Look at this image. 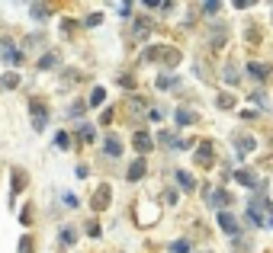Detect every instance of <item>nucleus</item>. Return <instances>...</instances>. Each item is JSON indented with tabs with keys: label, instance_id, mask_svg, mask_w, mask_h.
Segmentation results:
<instances>
[{
	"label": "nucleus",
	"instance_id": "1",
	"mask_svg": "<svg viewBox=\"0 0 273 253\" xmlns=\"http://www.w3.org/2000/svg\"><path fill=\"white\" fill-rule=\"evenodd\" d=\"M206 193V205L209 208H218V211H228V205H231V196L225 193V189H203Z\"/></svg>",
	"mask_w": 273,
	"mask_h": 253
},
{
	"label": "nucleus",
	"instance_id": "2",
	"mask_svg": "<svg viewBox=\"0 0 273 253\" xmlns=\"http://www.w3.org/2000/svg\"><path fill=\"white\" fill-rule=\"evenodd\" d=\"M248 221L254 228H267V208H264V199H251L248 205Z\"/></svg>",
	"mask_w": 273,
	"mask_h": 253
},
{
	"label": "nucleus",
	"instance_id": "3",
	"mask_svg": "<svg viewBox=\"0 0 273 253\" xmlns=\"http://www.w3.org/2000/svg\"><path fill=\"white\" fill-rule=\"evenodd\" d=\"M218 228L235 241V237H238V218L231 215V211H218Z\"/></svg>",
	"mask_w": 273,
	"mask_h": 253
},
{
	"label": "nucleus",
	"instance_id": "4",
	"mask_svg": "<svg viewBox=\"0 0 273 253\" xmlns=\"http://www.w3.org/2000/svg\"><path fill=\"white\" fill-rule=\"evenodd\" d=\"M32 128H36V132H45V128H49V109L39 106V102H32Z\"/></svg>",
	"mask_w": 273,
	"mask_h": 253
},
{
	"label": "nucleus",
	"instance_id": "5",
	"mask_svg": "<svg viewBox=\"0 0 273 253\" xmlns=\"http://www.w3.org/2000/svg\"><path fill=\"white\" fill-rule=\"evenodd\" d=\"M212 160H215V151H212V145H209V141H203V145L196 148V167H209Z\"/></svg>",
	"mask_w": 273,
	"mask_h": 253
},
{
	"label": "nucleus",
	"instance_id": "6",
	"mask_svg": "<svg viewBox=\"0 0 273 253\" xmlns=\"http://www.w3.org/2000/svg\"><path fill=\"white\" fill-rule=\"evenodd\" d=\"M132 148H135L138 154H148V151L154 148V138H151L148 132H135V138H132Z\"/></svg>",
	"mask_w": 273,
	"mask_h": 253
},
{
	"label": "nucleus",
	"instance_id": "7",
	"mask_svg": "<svg viewBox=\"0 0 273 253\" xmlns=\"http://www.w3.org/2000/svg\"><path fill=\"white\" fill-rule=\"evenodd\" d=\"M148 32H151V19H148V16H138V19H135V29H132L135 42H145Z\"/></svg>",
	"mask_w": 273,
	"mask_h": 253
},
{
	"label": "nucleus",
	"instance_id": "8",
	"mask_svg": "<svg viewBox=\"0 0 273 253\" xmlns=\"http://www.w3.org/2000/svg\"><path fill=\"white\" fill-rule=\"evenodd\" d=\"M145 170H148V163H145V157H138V160H132V167H129V173H126V180L129 183H138L141 176H145Z\"/></svg>",
	"mask_w": 273,
	"mask_h": 253
},
{
	"label": "nucleus",
	"instance_id": "9",
	"mask_svg": "<svg viewBox=\"0 0 273 253\" xmlns=\"http://www.w3.org/2000/svg\"><path fill=\"white\" fill-rule=\"evenodd\" d=\"M106 205H109V186L103 183V186L97 189V196H93V199H90V208H93V211H103Z\"/></svg>",
	"mask_w": 273,
	"mask_h": 253
},
{
	"label": "nucleus",
	"instance_id": "10",
	"mask_svg": "<svg viewBox=\"0 0 273 253\" xmlns=\"http://www.w3.org/2000/svg\"><path fill=\"white\" fill-rule=\"evenodd\" d=\"M248 77H254V80H267V77H270V64L251 61V64H248Z\"/></svg>",
	"mask_w": 273,
	"mask_h": 253
},
{
	"label": "nucleus",
	"instance_id": "11",
	"mask_svg": "<svg viewBox=\"0 0 273 253\" xmlns=\"http://www.w3.org/2000/svg\"><path fill=\"white\" fill-rule=\"evenodd\" d=\"M254 148H257V141L251 138V135H238V138H235V151L241 154V157H244V154H251Z\"/></svg>",
	"mask_w": 273,
	"mask_h": 253
},
{
	"label": "nucleus",
	"instance_id": "12",
	"mask_svg": "<svg viewBox=\"0 0 273 253\" xmlns=\"http://www.w3.org/2000/svg\"><path fill=\"white\" fill-rule=\"evenodd\" d=\"M174 119H177V125H193V122H196V119H200V115H196V112H193V109H187V106H180V109H177V112H174Z\"/></svg>",
	"mask_w": 273,
	"mask_h": 253
},
{
	"label": "nucleus",
	"instance_id": "13",
	"mask_svg": "<svg viewBox=\"0 0 273 253\" xmlns=\"http://www.w3.org/2000/svg\"><path fill=\"white\" fill-rule=\"evenodd\" d=\"M26 183H29V176H26V170H16L13 173V205H16V196L26 189Z\"/></svg>",
	"mask_w": 273,
	"mask_h": 253
},
{
	"label": "nucleus",
	"instance_id": "14",
	"mask_svg": "<svg viewBox=\"0 0 273 253\" xmlns=\"http://www.w3.org/2000/svg\"><path fill=\"white\" fill-rule=\"evenodd\" d=\"M29 13H32V19L45 23V19L52 16V6H49V3H32V6H29Z\"/></svg>",
	"mask_w": 273,
	"mask_h": 253
},
{
	"label": "nucleus",
	"instance_id": "15",
	"mask_svg": "<svg viewBox=\"0 0 273 253\" xmlns=\"http://www.w3.org/2000/svg\"><path fill=\"white\" fill-rule=\"evenodd\" d=\"M235 180L241 183V186H248V189H257V176L251 173V170H235Z\"/></svg>",
	"mask_w": 273,
	"mask_h": 253
},
{
	"label": "nucleus",
	"instance_id": "16",
	"mask_svg": "<svg viewBox=\"0 0 273 253\" xmlns=\"http://www.w3.org/2000/svg\"><path fill=\"white\" fill-rule=\"evenodd\" d=\"M103 151H106L109 157H119V154H122V141L116 138V135H109V138L103 141Z\"/></svg>",
	"mask_w": 273,
	"mask_h": 253
},
{
	"label": "nucleus",
	"instance_id": "17",
	"mask_svg": "<svg viewBox=\"0 0 273 253\" xmlns=\"http://www.w3.org/2000/svg\"><path fill=\"white\" fill-rule=\"evenodd\" d=\"M77 135H80V141H87V145H93V138H97V128H93L90 122H80Z\"/></svg>",
	"mask_w": 273,
	"mask_h": 253
},
{
	"label": "nucleus",
	"instance_id": "18",
	"mask_svg": "<svg viewBox=\"0 0 273 253\" xmlns=\"http://www.w3.org/2000/svg\"><path fill=\"white\" fill-rule=\"evenodd\" d=\"M177 183L183 186V193H193V189H196V180L187 173V170H177Z\"/></svg>",
	"mask_w": 273,
	"mask_h": 253
},
{
	"label": "nucleus",
	"instance_id": "19",
	"mask_svg": "<svg viewBox=\"0 0 273 253\" xmlns=\"http://www.w3.org/2000/svg\"><path fill=\"white\" fill-rule=\"evenodd\" d=\"M55 64H58V51H49V54L39 58V71H52Z\"/></svg>",
	"mask_w": 273,
	"mask_h": 253
},
{
	"label": "nucleus",
	"instance_id": "20",
	"mask_svg": "<svg viewBox=\"0 0 273 253\" xmlns=\"http://www.w3.org/2000/svg\"><path fill=\"white\" fill-rule=\"evenodd\" d=\"M3 58L10 61V64H19V61H23V51H19V49H13V45L6 42V45H3Z\"/></svg>",
	"mask_w": 273,
	"mask_h": 253
},
{
	"label": "nucleus",
	"instance_id": "21",
	"mask_svg": "<svg viewBox=\"0 0 273 253\" xmlns=\"http://www.w3.org/2000/svg\"><path fill=\"white\" fill-rule=\"evenodd\" d=\"M103 100H106V90L103 87H93V93L87 97V106H103Z\"/></svg>",
	"mask_w": 273,
	"mask_h": 253
},
{
	"label": "nucleus",
	"instance_id": "22",
	"mask_svg": "<svg viewBox=\"0 0 273 253\" xmlns=\"http://www.w3.org/2000/svg\"><path fill=\"white\" fill-rule=\"evenodd\" d=\"M222 77H225V84H238V80H241V71H238L235 64H228V67L222 71Z\"/></svg>",
	"mask_w": 273,
	"mask_h": 253
},
{
	"label": "nucleus",
	"instance_id": "23",
	"mask_svg": "<svg viewBox=\"0 0 273 253\" xmlns=\"http://www.w3.org/2000/svg\"><path fill=\"white\" fill-rule=\"evenodd\" d=\"M55 148H58V151H68V148H71V135L58 132V135H55Z\"/></svg>",
	"mask_w": 273,
	"mask_h": 253
},
{
	"label": "nucleus",
	"instance_id": "24",
	"mask_svg": "<svg viewBox=\"0 0 273 253\" xmlns=\"http://www.w3.org/2000/svg\"><path fill=\"white\" fill-rule=\"evenodd\" d=\"M84 109H87V102H84V100H74V102H71V109H68V115H71V119H80V115H84Z\"/></svg>",
	"mask_w": 273,
	"mask_h": 253
},
{
	"label": "nucleus",
	"instance_id": "25",
	"mask_svg": "<svg viewBox=\"0 0 273 253\" xmlns=\"http://www.w3.org/2000/svg\"><path fill=\"white\" fill-rule=\"evenodd\" d=\"M170 87H177V77H170V74H161V77H158V90H170Z\"/></svg>",
	"mask_w": 273,
	"mask_h": 253
},
{
	"label": "nucleus",
	"instance_id": "26",
	"mask_svg": "<svg viewBox=\"0 0 273 253\" xmlns=\"http://www.w3.org/2000/svg\"><path fill=\"white\" fill-rule=\"evenodd\" d=\"M215 106L218 109H231V106H235V97H231V93H222V97L215 100Z\"/></svg>",
	"mask_w": 273,
	"mask_h": 253
},
{
	"label": "nucleus",
	"instance_id": "27",
	"mask_svg": "<svg viewBox=\"0 0 273 253\" xmlns=\"http://www.w3.org/2000/svg\"><path fill=\"white\" fill-rule=\"evenodd\" d=\"M74 241H77V231H71V228H65V231H61V244H65V247H71Z\"/></svg>",
	"mask_w": 273,
	"mask_h": 253
},
{
	"label": "nucleus",
	"instance_id": "28",
	"mask_svg": "<svg viewBox=\"0 0 273 253\" xmlns=\"http://www.w3.org/2000/svg\"><path fill=\"white\" fill-rule=\"evenodd\" d=\"M212 45H215V49H222V45H225V29H222V26H215V29H212Z\"/></svg>",
	"mask_w": 273,
	"mask_h": 253
},
{
	"label": "nucleus",
	"instance_id": "29",
	"mask_svg": "<svg viewBox=\"0 0 273 253\" xmlns=\"http://www.w3.org/2000/svg\"><path fill=\"white\" fill-rule=\"evenodd\" d=\"M218 10H222V3H218V0H209V3H203V13H206V16H215Z\"/></svg>",
	"mask_w": 273,
	"mask_h": 253
},
{
	"label": "nucleus",
	"instance_id": "30",
	"mask_svg": "<svg viewBox=\"0 0 273 253\" xmlns=\"http://www.w3.org/2000/svg\"><path fill=\"white\" fill-rule=\"evenodd\" d=\"M170 253H190V241H174L170 244Z\"/></svg>",
	"mask_w": 273,
	"mask_h": 253
},
{
	"label": "nucleus",
	"instance_id": "31",
	"mask_svg": "<svg viewBox=\"0 0 273 253\" xmlns=\"http://www.w3.org/2000/svg\"><path fill=\"white\" fill-rule=\"evenodd\" d=\"M0 84H3L6 90H13V87H19V77H16V74H3V80H0Z\"/></svg>",
	"mask_w": 273,
	"mask_h": 253
},
{
	"label": "nucleus",
	"instance_id": "32",
	"mask_svg": "<svg viewBox=\"0 0 273 253\" xmlns=\"http://www.w3.org/2000/svg\"><path fill=\"white\" fill-rule=\"evenodd\" d=\"M19 224H26V228L32 224V205H26V208L19 211Z\"/></svg>",
	"mask_w": 273,
	"mask_h": 253
},
{
	"label": "nucleus",
	"instance_id": "33",
	"mask_svg": "<svg viewBox=\"0 0 273 253\" xmlns=\"http://www.w3.org/2000/svg\"><path fill=\"white\" fill-rule=\"evenodd\" d=\"M103 23V13H90V16L84 19V26H100Z\"/></svg>",
	"mask_w": 273,
	"mask_h": 253
},
{
	"label": "nucleus",
	"instance_id": "34",
	"mask_svg": "<svg viewBox=\"0 0 273 253\" xmlns=\"http://www.w3.org/2000/svg\"><path fill=\"white\" fill-rule=\"evenodd\" d=\"M19 253H32V237H19Z\"/></svg>",
	"mask_w": 273,
	"mask_h": 253
},
{
	"label": "nucleus",
	"instance_id": "35",
	"mask_svg": "<svg viewBox=\"0 0 273 253\" xmlns=\"http://www.w3.org/2000/svg\"><path fill=\"white\" fill-rule=\"evenodd\" d=\"M158 141H161V145H174L177 148V141H174V135H170V132H158Z\"/></svg>",
	"mask_w": 273,
	"mask_h": 253
},
{
	"label": "nucleus",
	"instance_id": "36",
	"mask_svg": "<svg viewBox=\"0 0 273 253\" xmlns=\"http://www.w3.org/2000/svg\"><path fill=\"white\" fill-rule=\"evenodd\" d=\"M61 199H65V205H68V208H77V196H74V193H65Z\"/></svg>",
	"mask_w": 273,
	"mask_h": 253
},
{
	"label": "nucleus",
	"instance_id": "37",
	"mask_svg": "<svg viewBox=\"0 0 273 253\" xmlns=\"http://www.w3.org/2000/svg\"><path fill=\"white\" fill-rule=\"evenodd\" d=\"M251 102H254V106H264V102H267V97H264L261 90H254V93H251Z\"/></svg>",
	"mask_w": 273,
	"mask_h": 253
},
{
	"label": "nucleus",
	"instance_id": "38",
	"mask_svg": "<svg viewBox=\"0 0 273 253\" xmlns=\"http://www.w3.org/2000/svg\"><path fill=\"white\" fill-rule=\"evenodd\" d=\"M264 208H267V228H273V202L264 199Z\"/></svg>",
	"mask_w": 273,
	"mask_h": 253
},
{
	"label": "nucleus",
	"instance_id": "39",
	"mask_svg": "<svg viewBox=\"0 0 273 253\" xmlns=\"http://www.w3.org/2000/svg\"><path fill=\"white\" fill-rule=\"evenodd\" d=\"M119 84H122V87H126V90H132V87H135V80H132V77H129V74H122V77H119Z\"/></svg>",
	"mask_w": 273,
	"mask_h": 253
},
{
	"label": "nucleus",
	"instance_id": "40",
	"mask_svg": "<svg viewBox=\"0 0 273 253\" xmlns=\"http://www.w3.org/2000/svg\"><path fill=\"white\" fill-rule=\"evenodd\" d=\"M119 16H126V19L132 16V3H119Z\"/></svg>",
	"mask_w": 273,
	"mask_h": 253
},
{
	"label": "nucleus",
	"instance_id": "41",
	"mask_svg": "<svg viewBox=\"0 0 273 253\" xmlns=\"http://www.w3.org/2000/svg\"><path fill=\"white\" fill-rule=\"evenodd\" d=\"M87 234H90V237H100V224L90 221V224H87Z\"/></svg>",
	"mask_w": 273,
	"mask_h": 253
},
{
	"label": "nucleus",
	"instance_id": "42",
	"mask_svg": "<svg viewBox=\"0 0 273 253\" xmlns=\"http://www.w3.org/2000/svg\"><path fill=\"white\" fill-rule=\"evenodd\" d=\"M100 122H103V125H109V122H113V109H109V106L103 109V115H100Z\"/></svg>",
	"mask_w": 273,
	"mask_h": 253
},
{
	"label": "nucleus",
	"instance_id": "43",
	"mask_svg": "<svg viewBox=\"0 0 273 253\" xmlns=\"http://www.w3.org/2000/svg\"><path fill=\"white\" fill-rule=\"evenodd\" d=\"M148 119H151V122H161V109H148Z\"/></svg>",
	"mask_w": 273,
	"mask_h": 253
}]
</instances>
